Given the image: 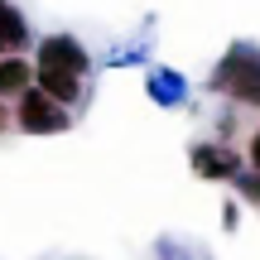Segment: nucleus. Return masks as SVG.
Here are the masks:
<instances>
[{"label":"nucleus","instance_id":"nucleus-7","mask_svg":"<svg viewBox=\"0 0 260 260\" xmlns=\"http://www.w3.org/2000/svg\"><path fill=\"white\" fill-rule=\"evenodd\" d=\"M29 82H34V63H29L24 53H5L0 58V96H19Z\"/></svg>","mask_w":260,"mask_h":260},{"label":"nucleus","instance_id":"nucleus-1","mask_svg":"<svg viewBox=\"0 0 260 260\" xmlns=\"http://www.w3.org/2000/svg\"><path fill=\"white\" fill-rule=\"evenodd\" d=\"M87 68H92V58H87V48L73 34H48L39 44V58H34V87H44L53 102L73 106L82 96Z\"/></svg>","mask_w":260,"mask_h":260},{"label":"nucleus","instance_id":"nucleus-5","mask_svg":"<svg viewBox=\"0 0 260 260\" xmlns=\"http://www.w3.org/2000/svg\"><path fill=\"white\" fill-rule=\"evenodd\" d=\"M145 92H149V102H154V106H169V111L188 102V87H183V77H178L174 68H149Z\"/></svg>","mask_w":260,"mask_h":260},{"label":"nucleus","instance_id":"nucleus-2","mask_svg":"<svg viewBox=\"0 0 260 260\" xmlns=\"http://www.w3.org/2000/svg\"><path fill=\"white\" fill-rule=\"evenodd\" d=\"M212 92L232 96L236 106H260V48L255 44H232L222 63L212 68Z\"/></svg>","mask_w":260,"mask_h":260},{"label":"nucleus","instance_id":"nucleus-4","mask_svg":"<svg viewBox=\"0 0 260 260\" xmlns=\"http://www.w3.org/2000/svg\"><path fill=\"white\" fill-rule=\"evenodd\" d=\"M188 164H193V174L207 178V183H232V178L246 169V159L236 154L232 145H212V140H207V145L188 149Z\"/></svg>","mask_w":260,"mask_h":260},{"label":"nucleus","instance_id":"nucleus-8","mask_svg":"<svg viewBox=\"0 0 260 260\" xmlns=\"http://www.w3.org/2000/svg\"><path fill=\"white\" fill-rule=\"evenodd\" d=\"M232 183L241 188V198H246V203H251V207H260V169H251V174H246V169H241V174H236Z\"/></svg>","mask_w":260,"mask_h":260},{"label":"nucleus","instance_id":"nucleus-9","mask_svg":"<svg viewBox=\"0 0 260 260\" xmlns=\"http://www.w3.org/2000/svg\"><path fill=\"white\" fill-rule=\"evenodd\" d=\"M246 164H251V169H260V130L251 135V159H246Z\"/></svg>","mask_w":260,"mask_h":260},{"label":"nucleus","instance_id":"nucleus-6","mask_svg":"<svg viewBox=\"0 0 260 260\" xmlns=\"http://www.w3.org/2000/svg\"><path fill=\"white\" fill-rule=\"evenodd\" d=\"M29 48V19L19 15L10 0H0V58L5 53H24Z\"/></svg>","mask_w":260,"mask_h":260},{"label":"nucleus","instance_id":"nucleus-10","mask_svg":"<svg viewBox=\"0 0 260 260\" xmlns=\"http://www.w3.org/2000/svg\"><path fill=\"white\" fill-rule=\"evenodd\" d=\"M10 125H15V116H10V111H5V106H0V135H5V130H10Z\"/></svg>","mask_w":260,"mask_h":260},{"label":"nucleus","instance_id":"nucleus-3","mask_svg":"<svg viewBox=\"0 0 260 260\" xmlns=\"http://www.w3.org/2000/svg\"><path fill=\"white\" fill-rule=\"evenodd\" d=\"M15 125L24 130V135H63L73 121H68V106L63 102H53L44 87L29 82L24 92L15 96Z\"/></svg>","mask_w":260,"mask_h":260}]
</instances>
